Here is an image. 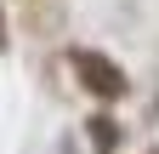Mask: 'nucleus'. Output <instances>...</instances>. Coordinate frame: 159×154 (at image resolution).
<instances>
[{"label": "nucleus", "instance_id": "1", "mask_svg": "<svg viewBox=\"0 0 159 154\" xmlns=\"http://www.w3.org/2000/svg\"><path fill=\"white\" fill-rule=\"evenodd\" d=\"M68 63H74V74H80V86L97 91V97H119V91H125V74H119V63H108V57H97V51H74Z\"/></svg>", "mask_w": 159, "mask_h": 154}]
</instances>
